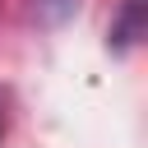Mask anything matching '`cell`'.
I'll return each mask as SVG.
<instances>
[{
  "instance_id": "6da1fadb",
  "label": "cell",
  "mask_w": 148,
  "mask_h": 148,
  "mask_svg": "<svg viewBox=\"0 0 148 148\" xmlns=\"http://www.w3.org/2000/svg\"><path fill=\"white\" fill-rule=\"evenodd\" d=\"M139 18H143V0H125L120 18L111 23V46H120V51L134 46V42L143 37V23H139Z\"/></svg>"
},
{
  "instance_id": "7a4b0ae2",
  "label": "cell",
  "mask_w": 148,
  "mask_h": 148,
  "mask_svg": "<svg viewBox=\"0 0 148 148\" xmlns=\"http://www.w3.org/2000/svg\"><path fill=\"white\" fill-rule=\"evenodd\" d=\"M79 5H83V0H28V18H32L37 28H60V23L74 18Z\"/></svg>"
}]
</instances>
